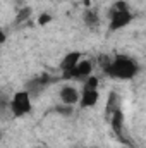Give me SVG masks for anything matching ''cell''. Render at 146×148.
Returning <instances> with one entry per match:
<instances>
[{
    "instance_id": "cell-1",
    "label": "cell",
    "mask_w": 146,
    "mask_h": 148,
    "mask_svg": "<svg viewBox=\"0 0 146 148\" xmlns=\"http://www.w3.org/2000/svg\"><path fill=\"white\" fill-rule=\"evenodd\" d=\"M105 74L112 79H120V81H127L136 77L139 73V64L136 59L126 55V53H119L113 59H110L108 64L103 67Z\"/></svg>"
},
{
    "instance_id": "cell-2",
    "label": "cell",
    "mask_w": 146,
    "mask_h": 148,
    "mask_svg": "<svg viewBox=\"0 0 146 148\" xmlns=\"http://www.w3.org/2000/svg\"><path fill=\"white\" fill-rule=\"evenodd\" d=\"M132 12L129 10L127 2L124 0H117L113 2L112 9H110V19H108V31H119L124 29L126 26H129L132 23Z\"/></svg>"
},
{
    "instance_id": "cell-3",
    "label": "cell",
    "mask_w": 146,
    "mask_h": 148,
    "mask_svg": "<svg viewBox=\"0 0 146 148\" xmlns=\"http://www.w3.org/2000/svg\"><path fill=\"white\" fill-rule=\"evenodd\" d=\"M31 95L26 91V90H21V91H16L12 100H10V110L14 114V117H24L31 112Z\"/></svg>"
},
{
    "instance_id": "cell-4",
    "label": "cell",
    "mask_w": 146,
    "mask_h": 148,
    "mask_svg": "<svg viewBox=\"0 0 146 148\" xmlns=\"http://www.w3.org/2000/svg\"><path fill=\"white\" fill-rule=\"evenodd\" d=\"M93 74V62L88 59V60H79L77 62V66L72 69V73L69 74V77H72L76 81H84L88 76H91Z\"/></svg>"
},
{
    "instance_id": "cell-5",
    "label": "cell",
    "mask_w": 146,
    "mask_h": 148,
    "mask_svg": "<svg viewBox=\"0 0 146 148\" xmlns=\"http://www.w3.org/2000/svg\"><path fill=\"white\" fill-rule=\"evenodd\" d=\"M98 100H100V93H98V90H81L79 91V107L81 109H91V107H95L96 103H98Z\"/></svg>"
},
{
    "instance_id": "cell-6",
    "label": "cell",
    "mask_w": 146,
    "mask_h": 148,
    "mask_svg": "<svg viewBox=\"0 0 146 148\" xmlns=\"http://www.w3.org/2000/svg\"><path fill=\"white\" fill-rule=\"evenodd\" d=\"M59 98H60V103L72 107L79 102V90H76L72 84H64L59 91Z\"/></svg>"
},
{
    "instance_id": "cell-7",
    "label": "cell",
    "mask_w": 146,
    "mask_h": 148,
    "mask_svg": "<svg viewBox=\"0 0 146 148\" xmlns=\"http://www.w3.org/2000/svg\"><path fill=\"white\" fill-rule=\"evenodd\" d=\"M83 59L81 52H69L64 55V59L60 60V71L64 73V76L69 77V74L72 73V69L77 66V62Z\"/></svg>"
},
{
    "instance_id": "cell-8",
    "label": "cell",
    "mask_w": 146,
    "mask_h": 148,
    "mask_svg": "<svg viewBox=\"0 0 146 148\" xmlns=\"http://www.w3.org/2000/svg\"><path fill=\"white\" fill-rule=\"evenodd\" d=\"M50 83H52V77H50L48 74H41V76L31 79V81L26 84V91H28L29 95H31V93H41Z\"/></svg>"
},
{
    "instance_id": "cell-9",
    "label": "cell",
    "mask_w": 146,
    "mask_h": 148,
    "mask_svg": "<svg viewBox=\"0 0 146 148\" xmlns=\"http://www.w3.org/2000/svg\"><path fill=\"white\" fill-rule=\"evenodd\" d=\"M110 124H112V129L115 134H122V129H124V114L120 109H115L110 115Z\"/></svg>"
},
{
    "instance_id": "cell-10",
    "label": "cell",
    "mask_w": 146,
    "mask_h": 148,
    "mask_svg": "<svg viewBox=\"0 0 146 148\" xmlns=\"http://www.w3.org/2000/svg\"><path fill=\"white\" fill-rule=\"evenodd\" d=\"M84 23H86L88 28H96V26L100 24V17H98V14H96L95 10H86V14H84Z\"/></svg>"
},
{
    "instance_id": "cell-11",
    "label": "cell",
    "mask_w": 146,
    "mask_h": 148,
    "mask_svg": "<svg viewBox=\"0 0 146 148\" xmlns=\"http://www.w3.org/2000/svg\"><path fill=\"white\" fill-rule=\"evenodd\" d=\"M98 84H100V79H98L95 74L88 76V77L83 81V88H84V90H98Z\"/></svg>"
},
{
    "instance_id": "cell-12",
    "label": "cell",
    "mask_w": 146,
    "mask_h": 148,
    "mask_svg": "<svg viewBox=\"0 0 146 148\" xmlns=\"http://www.w3.org/2000/svg\"><path fill=\"white\" fill-rule=\"evenodd\" d=\"M50 23H52V14L43 12V14L38 16V24H40V26H46V24H50Z\"/></svg>"
},
{
    "instance_id": "cell-13",
    "label": "cell",
    "mask_w": 146,
    "mask_h": 148,
    "mask_svg": "<svg viewBox=\"0 0 146 148\" xmlns=\"http://www.w3.org/2000/svg\"><path fill=\"white\" fill-rule=\"evenodd\" d=\"M55 110L59 112V114H62V115H69L72 112V107L71 105H65V103H60V105L55 107Z\"/></svg>"
},
{
    "instance_id": "cell-14",
    "label": "cell",
    "mask_w": 146,
    "mask_h": 148,
    "mask_svg": "<svg viewBox=\"0 0 146 148\" xmlns=\"http://www.w3.org/2000/svg\"><path fill=\"white\" fill-rule=\"evenodd\" d=\"M29 16H31V9H29V7H26L24 10H21V12L17 14V23H23V21H26Z\"/></svg>"
},
{
    "instance_id": "cell-15",
    "label": "cell",
    "mask_w": 146,
    "mask_h": 148,
    "mask_svg": "<svg viewBox=\"0 0 146 148\" xmlns=\"http://www.w3.org/2000/svg\"><path fill=\"white\" fill-rule=\"evenodd\" d=\"M5 40H7V36H5V33L0 29V43H5Z\"/></svg>"
},
{
    "instance_id": "cell-16",
    "label": "cell",
    "mask_w": 146,
    "mask_h": 148,
    "mask_svg": "<svg viewBox=\"0 0 146 148\" xmlns=\"http://www.w3.org/2000/svg\"><path fill=\"white\" fill-rule=\"evenodd\" d=\"M76 148H77V147H76Z\"/></svg>"
}]
</instances>
